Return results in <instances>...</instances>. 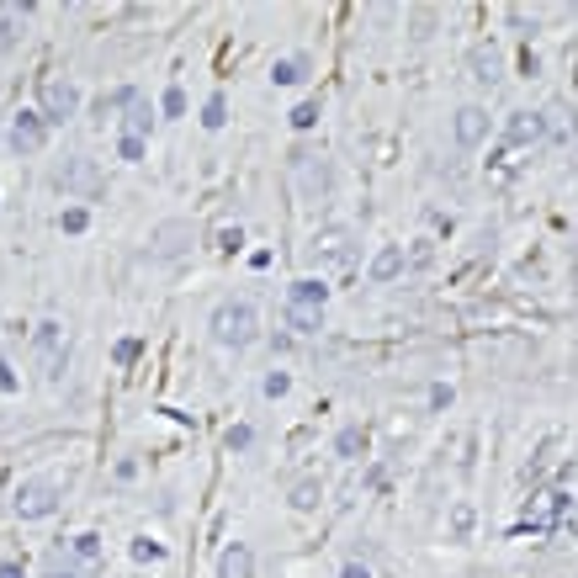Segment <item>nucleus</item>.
<instances>
[{
  "instance_id": "9b49d317",
  "label": "nucleus",
  "mask_w": 578,
  "mask_h": 578,
  "mask_svg": "<svg viewBox=\"0 0 578 578\" xmlns=\"http://www.w3.org/2000/svg\"><path fill=\"white\" fill-rule=\"evenodd\" d=\"M451 138H457L462 149H477V144L488 138V112H483V107H462V112L451 117Z\"/></svg>"
},
{
  "instance_id": "4be33fe9",
  "label": "nucleus",
  "mask_w": 578,
  "mask_h": 578,
  "mask_svg": "<svg viewBox=\"0 0 578 578\" xmlns=\"http://www.w3.org/2000/svg\"><path fill=\"white\" fill-rule=\"evenodd\" d=\"M223 122H229V107H223V96H213L202 107V127H223Z\"/></svg>"
},
{
  "instance_id": "2f4dec72",
  "label": "nucleus",
  "mask_w": 578,
  "mask_h": 578,
  "mask_svg": "<svg viewBox=\"0 0 578 578\" xmlns=\"http://www.w3.org/2000/svg\"><path fill=\"white\" fill-rule=\"evenodd\" d=\"M451 530H457V536H467V530H472V510H467V504H457V515H451Z\"/></svg>"
},
{
  "instance_id": "f704fd0d",
  "label": "nucleus",
  "mask_w": 578,
  "mask_h": 578,
  "mask_svg": "<svg viewBox=\"0 0 578 578\" xmlns=\"http://www.w3.org/2000/svg\"><path fill=\"white\" fill-rule=\"evenodd\" d=\"M346 578H366V568L361 563H346Z\"/></svg>"
},
{
  "instance_id": "7ed1b4c3",
  "label": "nucleus",
  "mask_w": 578,
  "mask_h": 578,
  "mask_svg": "<svg viewBox=\"0 0 578 578\" xmlns=\"http://www.w3.org/2000/svg\"><path fill=\"white\" fill-rule=\"evenodd\" d=\"M213 340L229 350H244L255 346V335H260V313H255V302H244V297H229V302H218L213 308Z\"/></svg>"
},
{
  "instance_id": "f8f14e48",
  "label": "nucleus",
  "mask_w": 578,
  "mask_h": 578,
  "mask_svg": "<svg viewBox=\"0 0 578 578\" xmlns=\"http://www.w3.org/2000/svg\"><path fill=\"white\" fill-rule=\"evenodd\" d=\"M27 5H0V54H11L22 38H27Z\"/></svg>"
},
{
  "instance_id": "c756f323",
  "label": "nucleus",
  "mask_w": 578,
  "mask_h": 578,
  "mask_svg": "<svg viewBox=\"0 0 578 578\" xmlns=\"http://www.w3.org/2000/svg\"><path fill=\"white\" fill-rule=\"evenodd\" d=\"M319 122V101H302L297 112H292V127H313Z\"/></svg>"
},
{
  "instance_id": "423d86ee",
  "label": "nucleus",
  "mask_w": 578,
  "mask_h": 578,
  "mask_svg": "<svg viewBox=\"0 0 578 578\" xmlns=\"http://www.w3.org/2000/svg\"><path fill=\"white\" fill-rule=\"evenodd\" d=\"M287 171H292L297 191H302L308 202L329 197V165H324V154H313V149H292V154H287Z\"/></svg>"
},
{
  "instance_id": "6ab92c4d",
  "label": "nucleus",
  "mask_w": 578,
  "mask_h": 578,
  "mask_svg": "<svg viewBox=\"0 0 578 578\" xmlns=\"http://www.w3.org/2000/svg\"><path fill=\"white\" fill-rule=\"evenodd\" d=\"M287 329L292 335H319L324 329V313L319 308H292L287 302Z\"/></svg>"
},
{
  "instance_id": "5701e85b",
  "label": "nucleus",
  "mask_w": 578,
  "mask_h": 578,
  "mask_svg": "<svg viewBox=\"0 0 578 578\" xmlns=\"http://www.w3.org/2000/svg\"><path fill=\"white\" fill-rule=\"evenodd\" d=\"M133 557H138V563H160V557H165V547H160V541H149V536H138V541H133Z\"/></svg>"
},
{
  "instance_id": "a211bd4d",
  "label": "nucleus",
  "mask_w": 578,
  "mask_h": 578,
  "mask_svg": "<svg viewBox=\"0 0 578 578\" xmlns=\"http://www.w3.org/2000/svg\"><path fill=\"white\" fill-rule=\"evenodd\" d=\"M308 69H313L308 58L292 54V58H276V64H271V80H276V85H302V80H308Z\"/></svg>"
},
{
  "instance_id": "4468645a",
  "label": "nucleus",
  "mask_w": 578,
  "mask_h": 578,
  "mask_svg": "<svg viewBox=\"0 0 578 578\" xmlns=\"http://www.w3.org/2000/svg\"><path fill=\"white\" fill-rule=\"evenodd\" d=\"M54 180L64 186V191H85V197H91V191L101 186V175H96V165H91V160H74V165H64Z\"/></svg>"
},
{
  "instance_id": "393cba45",
  "label": "nucleus",
  "mask_w": 578,
  "mask_h": 578,
  "mask_svg": "<svg viewBox=\"0 0 578 578\" xmlns=\"http://www.w3.org/2000/svg\"><path fill=\"white\" fill-rule=\"evenodd\" d=\"M144 149H149L144 138H117V154H122L127 165H138V160H144Z\"/></svg>"
},
{
  "instance_id": "20e7f679",
  "label": "nucleus",
  "mask_w": 578,
  "mask_h": 578,
  "mask_svg": "<svg viewBox=\"0 0 578 578\" xmlns=\"http://www.w3.org/2000/svg\"><path fill=\"white\" fill-rule=\"evenodd\" d=\"M32 355H38V372L48 377V382H58L64 372H69V335H64V324H38L32 329Z\"/></svg>"
},
{
  "instance_id": "39448f33",
  "label": "nucleus",
  "mask_w": 578,
  "mask_h": 578,
  "mask_svg": "<svg viewBox=\"0 0 578 578\" xmlns=\"http://www.w3.org/2000/svg\"><path fill=\"white\" fill-rule=\"evenodd\" d=\"M38 112H43L48 127H54V122H69V117H80V85H74V80H64V74H48V80L38 85Z\"/></svg>"
},
{
  "instance_id": "72a5a7b5",
  "label": "nucleus",
  "mask_w": 578,
  "mask_h": 578,
  "mask_svg": "<svg viewBox=\"0 0 578 578\" xmlns=\"http://www.w3.org/2000/svg\"><path fill=\"white\" fill-rule=\"evenodd\" d=\"M0 578H22V568L16 563H0Z\"/></svg>"
},
{
  "instance_id": "dca6fc26",
  "label": "nucleus",
  "mask_w": 578,
  "mask_h": 578,
  "mask_svg": "<svg viewBox=\"0 0 578 578\" xmlns=\"http://www.w3.org/2000/svg\"><path fill=\"white\" fill-rule=\"evenodd\" d=\"M398 271H404V244H382L372 255V282H393Z\"/></svg>"
},
{
  "instance_id": "f03ea898",
  "label": "nucleus",
  "mask_w": 578,
  "mask_h": 578,
  "mask_svg": "<svg viewBox=\"0 0 578 578\" xmlns=\"http://www.w3.org/2000/svg\"><path fill=\"white\" fill-rule=\"evenodd\" d=\"M574 494L568 488H536L530 499H525L521 510V530H530V536H552V530H563V525L574 521Z\"/></svg>"
},
{
  "instance_id": "473e14b6",
  "label": "nucleus",
  "mask_w": 578,
  "mask_h": 578,
  "mask_svg": "<svg viewBox=\"0 0 578 578\" xmlns=\"http://www.w3.org/2000/svg\"><path fill=\"white\" fill-rule=\"evenodd\" d=\"M0 388H5V393L16 388V372H11V361H0Z\"/></svg>"
},
{
  "instance_id": "f257e3e1",
  "label": "nucleus",
  "mask_w": 578,
  "mask_h": 578,
  "mask_svg": "<svg viewBox=\"0 0 578 578\" xmlns=\"http://www.w3.org/2000/svg\"><path fill=\"white\" fill-rule=\"evenodd\" d=\"M355 260H361V239L350 229H319L313 244H308V266L319 271V282L324 276H350Z\"/></svg>"
},
{
  "instance_id": "a878e982",
  "label": "nucleus",
  "mask_w": 578,
  "mask_h": 578,
  "mask_svg": "<svg viewBox=\"0 0 578 578\" xmlns=\"http://www.w3.org/2000/svg\"><path fill=\"white\" fill-rule=\"evenodd\" d=\"M292 504H297V510H313V504H319V483H297V488H292Z\"/></svg>"
},
{
  "instance_id": "0eeeda50",
  "label": "nucleus",
  "mask_w": 578,
  "mask_h": 578,
  "mask_svg": "<svg viewBox=\"0 0 578 578\" xmlns=\"http://www.w3.org/2000/svg\"><path fill=\"white\" fill-rule=\"evenodd\" d=\"M11 510H16V521H48L58 510V488L54 483H22L16 499H11Z\"/></svg>"
},
{
  "instance_id": "cd10ccee",
  "label": "nucleus",
  "mask_w": 578,
  "mask_h": 578,
  "mask_svg": "<svg viewBox=\"0 0 578 578\" xmlns=\"http://www.w3.org/2000/svg\"><path fill=\"white\" fill-rule=\"evenodd\" d=\"M138 350H144L138 340H117V346H112V361H117V366H127V361H138Z\"/></svg>"
},
{
  "instance_id": "2eb2a0df",
  "label": "nucleus",
  "mask_w": 578,
  "mask_h": 578,
  "mask_svg": "<svg viewBox=\"0 0 578 578\" xmlns=\"http://www.w3.org/2000/svg\"><path fill=\"white\" fill-rule=\"evenodd\" d=\"M287 302H292V308H319V313H324L329 287H324L319 276H302V282H292V287H287Z\"/></svg>"
},
{
  "instance_id": "c9c22d12",
  "label": "nucleus",
  "mask_w": 578,
  "mask_h": 578,
  "mask_svg": "<svg viewBox=\"0 0 578 578\" xmlns=\"http://www.w3.org/2000/svg\"><path fill=\"white\" fill-rule=\"evenodd\" d=\"M48 578H80L74 568H48Z\"/></svg>"
},
{
  "instance_id": "7c9ffc66",
  "label": "nucleus",
  "mask_w": 578,
  "mask_h": 578,
  "mask_svg": "<svg viewBox=\"0 0 578 578\" xmlns=\"http://www.w3.org/2000/svg\"><path fill=\"white\" fill-rule=\"evenodd\" d=\"M96 552H101L96 536H74V557H96Z\"/></svg>"
},
{
  "instance_id": "c85d7f7f",
  "label": "nucleus",
  "mask_w": 578,
  "mask_h": 578,
  "mask_svg": "<svg viewBox=\"0 0 578 578\" xmlns=\"http://www.w3.org/2000/svg\"><path fill=\"white\" fill-rule=\"evenodd\" d=\"M250 441H255V430H250V425H233V430H229V451H250Z\"/></svg>"
},
{
  "instance_id": "bb28decb",
  "label": "nucleus",
  "mask_w": 578,
  "mask_h": 578,
  "mask_svg": "<svg viewBox=\"0 0 578 578\" xmlns=\"http://www.w3.org/2000/svg\"><path fill=\"white\" fill-rule=\"evenodd\" d=\"M292 393V377L287 372H271V377H266V398H287Z\"/></svg>"
},
{
  "instance_id": "6e6552de",
  "label": "nucleus",
  "mask_w": 578,
  "mask_h": 578,
  "mask_svg": "<svg viewBox=\"0 0 578 578\" xmlns=\"http://www.w3.org/2000/svg\"><path fill=\"white\" fill-rule=\"evenodd\" d=\"M541 138H547V117L541 112H510L504 117V144H499V149L521 154V149H536Z\"/></svg>"
},
{
  "instance_id": "ddd939ff",
  "label": "nucleus",
  "mask_w": 578,
  "mask_h": 578,
  "mask_svg": "<svg viewBox=\"0 0 578 578\" xmlns=\"http://www.w3.org/2000/svg\"><path fill=\"white\" fill-rule=\"evenodd\" d=\"M218 578H255V552H250L244 541L223 547V557H218Z\"/></svg>"
},
{
  "instance_id": "f3484780",
  "label": "nucleus",
  "mask_w": 578,
  "mask_h": 578,
  "mask_svg": "<svg viewBox=\"0 0 578 578\" xmlns=\"http://www.w3.org/2000/svg\"><path fill=\"white\" fill-rule=\"evenodd\" d=\"M154 127V107L144 101V96H133V107H127V117H122V138H144Z\"/></svg>"
},
{
  "instance_id": "b1692460",
  "label": "nucleus",
  "mask_w": 578,
  "mask_h": 578,
  "mask_svg": "<svg viewBox=\"0 0 578 578\" xmlns=\"http://www.w3.org/2000/svg\"><path fill=\"white\" fill-rule=\"evenodd\" d=\"M160 112H165V117H180V112H186V91H180V85H171V91L160 96Z\"/></svg>"
},
{
  "instance_id": "9d476101",
  "label": "nucleus",
  "mask_w": 578,
  "mask_h": 578,
  "mask_svg": "<svg viewBox=\"0 0 578 578\" xmlns=\"http://www.w3.org/2000/svg\"><path fill=\"white\" fill-rule=\"evenodd\" d=\"M467 69H472L477 85H499V80H504V54H499L494 43H477V48L467 54Z\"/></svg>"
},
{
  "instance_id": "1a4fd4ad",
  "label": "nucleus",
  "mask_w": 578,
  "mask_h": 578,
  "mask_svg": "<svg viewBox=\"0 0 578 578\" xmlns=\"http://www.w3.org/2000/svg\"><path fill=\"white\" fill-rule=\"evenodd\" d=\"M48 144V122H43V112L32 107V112H16V122H11V149L16 154H38Z\"/></svg>"
},
{
  "instance_id": "412c9836",
  "label": "nucleus",
  "mask_w": 578,
  "mask_h": 578,
  "mask_svg": "<svg viewBox=\"0 0 578 578\" xmlns=\"http://www.w3.org/2000/svg\"><path fill=\"white\" fill-rule=\"evenodd\" d=\"M58 229H64V233H85V229H91V213H85V207H69V213L58 218Z\"/></svg>"
},
{
  "instance_id": "aec40b11",
  "label": "nucleus",
  "mask_w": 578,
  "mask_h": 578,
  "mask_svg": "<svg viewBox=\"0 0 578 578\" xmlns=\"http://www.w3.org/2000/svg\"><path fill=\"white\" fill-rule=\"evenodd\" d=\"M335 451H340V457H361V451H366V430H361V425H346V430L335 435Z\"/></svg>"
}]
</instances>
